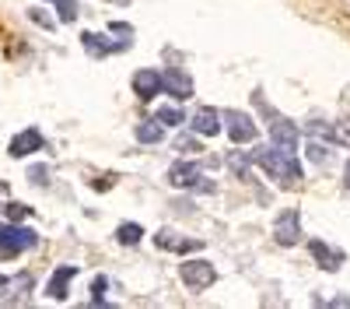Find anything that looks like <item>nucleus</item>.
I'll list each match as a JSON object with an SVG mask.
<instances>
[{"label": "nucleus", "mask_w": 350, "mask_h": 309, "mask_svg": "<svg viewBox=\"0 0 350 309\" xmlns=\"http://www.w3.org/2000/svg\"><path fill=\"white\" fill-rule=\"evenodd\" d=\"M189 127H193V134H203V137H214V134L221 130V112H217V109H211V106H200V109L193 112V120H189Z\"/></svg>", "instance_id": "1a4fd4ad"}, {"label": "nucleus", "mask_w": 350, "mask_h": 309, "mask_svg": "<svg viewBox=\"0 0 350 309\" xmlns=\"http://www.w3.org/2000/svg\"><path fill=\"white\" fill-rule=\"evenodd\" d=\"M343 183L350 186V162H347V173H343Z\"/></svg>", "instance_id": "cd10ccee"}, {"label": "nucleus", "mask_w": 350, "mask_h": 309, "mask_svg": "<svg viewBox=\"0 0 350 309\" xmlns=\"http://www.w3.org/2000/svg\"><path fill=\"white\" fill-rule=\"evenodd\" d=\"M116 239H120L123 246H137V243L144 239V229H140L137 221H123L120 229H116Z\"/></svg>", "instance_id": "f3484780"}, {"label": "nucleus", "mask_w": 350, "mask_h": 309, "mask_svg": "<svg viewBox=\"0 0 350 309\" xmlns=\"http://www.w3.org/2000/svg\"><path fill=\"white\" fill-rule=\"evenodd\" d=\"M105 288H109V281H105V274H98L92 281V306H105Z\"/></svg>", "instance_id": "412c9836"}, {"label": "nucleus", "mask_w": 350, "mask_h": 309, "mask_svg": "<svg viewBox=\"0 0 350 309\" xmlns=\"http://www.w3.org/2000/svg\"><path fill=\"white\" fill-rule=\"evenodd\" d=\"M273 239H277L280 246H298V243H301V211H298V208H287V211L277 214V221H273Z\"/></svg>", "instance_id": "423d86ee"}, {"label": "nucleus", "mask_w": 350, "mask_h": 309, "mask_svg": "<svg viewBox=\"0 0 350 309\" xmlns=\"http://www.w3.org/2000/svg\"><path fill=\"white\" fill-rule=\"evenodd\" d=\"M81 46L92 53V56H109V53H123L130 42H109V39L98 36V32H84V36H81Z\"/></svg>", "instance_id": "9b49d317"}, {"label": "nucleus", "mask_w": 350, "mask_h": 309, "mask_svg": "<svg viewBox=\"0 0 350 309\" xmlns=\"http://www.w3.org/2000/svg\"><path fill=\"white\" fill-rule=\"evenodd\" d=\"M221 123L228 127V137L235 140V145H249V140H256V120L249 116V112H239V109H224Z\"/></svg>", "instance_id": "39448f33"}, {"label": "nucleus", "mask_w": 350, "mask_h": 309, "mask_svg": "<svg viewBox=\"0 0 350 309\" xmlns=\"http://www.w3.org/2000/svg\"><path fill=\"white\" fill-rule=\"evenodd\" d=\"M77 277V267H60V271H56L53 277H49V285H46V295L49 299H56V302H64L67 299V288H70V281Z\"/></svg>", "instance_id": "ddd939ff"}, {"label": "nucleus", "mask_w": 350, "mask_h": 309, "mask_svg": "<svg viewBox=\"0 0 350 309\" xmlns=\"http://www.w3.org/2000/svg\"><path fill=\"white\" fill-rule=\"evenodd\" d=\"M308 134H315V137H323V140H336V127H329V123H323V120H315V123H308Z\"/></svg>", "instance_id": "5701e85b"}, {"label": "nucleus", "mask_w": 350, "mask_h": 309, "mask_svg": "<svg viewBox=\"0 0 350 309\" xmlns=\"http://www.w3.org/2000/svg\"><path fill=\"white\" fill-rule=\"evenodd\" d=\"M249 158L267 169L270 180H277L280 186H298L301 183V165L295 158V148H280V145H259L249 151Z\"/></svg>", "instance_id": "f257e3e1"}, {"label": "nucleus", "mask_w": 350, "mask_h": 309, "mask_svg": "<svg viewBox=\"0 0 350 309\" xmlns=\"http://www.w3.org/2000/svg\"><path fill=\"white\" fill-rule=\"evenodd\" d=\"M308 158L315 165H326L329 162V145H323V140H308Z\"/></svg>", "instance_id": "aec40b11"}, {"label": "nucleus", "mask_w": 350, "mask_h": 309, "mask_svg": "<svg viewBox=\"0 0 350 309\" xmlns=\"http://www.w3.org/2000/svg\"><path fill=\"white\" fill-rule=\"evenodd\" d=\"M28 14H32V21H39L42 28H56V21H53V18H46V14H42L39 8H32V11H28Z\"/></svg>", "instance_id": "bb28decb"}, {"label": "nucleus", "mask_w": 350, "mask_h": 309, "mask_svg": "<svg viewBox=\"0 0 350 309\" xmlns=\"http://www.w3.org/2000/svg\"><path fill=\"white\" fill-rule=\"evenodd\" d=\"M28 180H32L36 186H46L49 183V169L46 165H32V169H28Z\"/></svg>", "instance_id": "b1692460"}, {"label": "nucleus", "mask_w": 350, "mask_h": 309, "mask_svg": "<svg viewBox=\"0 0 350 309\" xmlns=\"http://www.w3.org/2000/svg\"><path fill=\"white\" fill-rule=\"evenodd\" d=\"M4 211H8V221H25V218H28V208H25V204H18V201H11Z\"/></svg>", "instance_id": "393cba45"}, {"label": "nucleus", "mask_w": 350, "mask_h": 309, "mask_svg": "<svg viewBox=\"0 0 350 309\" xmlns=\"http://www.w3.org/2000/svg\"><path fill=\"white\" fill-rule=\"evenodd\" d=\"M179 277H183V285L193 288V292H203V288H211L214 281H217V271L211 260H186L179 267Z\"/></svg>", "instance_id": "20e7f679"}, {"label": "nucleus", "mask_w": 350, "mask_h": 309, "mask_svg": "<svg viewBox=\"0 0 350 309\" xmlns=\"http://www.w3.org/2000/svg\"><path fill=\"white\" fill-rule=\"evenodd\" d=\"M308 249H312L315 264L323 267V271H340V264H343V253L340 249H329L323 239H308Z\"/></svg>", "instance_id": "9d476101"}, {"label": "nucleus", "mask_w": 350, "mask_h": 309, "mask_svg": "<svg viewBox=\"0 0 350 309\" xmlns=\"http://www.w3.org/2000/svg\"><path fill=\"white\" fill-rule=\"evenodd\" d=\"M154 120H158L161 127H179V123H183V109H179V106H161V109L154 112Z\"/></svg>", "instance_id": "6ab92c4d"}, {"label": "nucleus", "mask_w": 350, "mask_h": 309, "mask_svg": "<svg viewBox=\"0 0 350 309\" xmlns=\"http://www.w3.org/2000/svg\"><path fill=\"white\" fill-rule=\"evenodd\" d=\"M32 151H42V134L36 127H28V130H21V134L11 137V145H8V155L11 158H28Z\"/></svg>", "instance_id": "0eeeda50"}, {"label": "nucleus", "mask_w": 350, "mask_h": 309, "mask_svg": "<svg viewBox=\"0 0 350 309\" xmlns=\"http://www.w3.org/2000/svg\"><path fill=\"white\" fill-rule=\"evenodd\" d=\"M133 92H137L140 102H151V99L161 92V77H158L154 71H137V74H133Z\"/></svg>", "instance_id": "f8f14e48"}, {"label": "nucleus", "mask_w": 350, "mask_h": 309, "mask_svg": "<svg viewBox=\"0 0 350 309\" xmlns=\"http://www.w3.org/2000/svg\"><path fill=\"white\" fill-rule=\"evenodd\" d=\"M154 246H158V249H179V253H189V249H196L200 243H193V239H179V232L161 229V232L154 236Z\"/></svg>", "instance_id": "2eb2a0df"}, {"label": "nucleus", "mask_w": 350, "mask_h": 309, "mask_svg": "<svg viewBox=\"0 0 350 309\" xmlns=\"http://www.w3.org/2000/svg\"><path fill=\"white\" fill-rule=\"evenodd\" d=\"M158 77H161V88H168V95H175L179 102H186V99L193 95V81H189V74L168 67V71H165V74H158Z\"/></svg>", "instance_id": "6e6552de"}, {"label": "nucleus", "mask_w": 350, "mask_h": 309, "mask_svg": "<svg viewBox=\"0 0 350 309\" xmlns=\"http://www.w3.org/2000/svg\"><path fill=\"white\" fill-rule=\"evenodd\" d=\"M249 162H252L249 151H231V155H228V169H231L239 180H252V176H249Z\"/></svg>", "instance_id": "a211bd4d"}, {"label": "nucleus", "mask_w": 350, "mask_h": 309, "mask_svg": "<svg viewBox=\"0 0 350 309\" xmlns=\"http://www.w3.org/2000/svg\"><path fill=\"white\" fill-rule=\"evenodd\" d=\"M175 148H179V151H203L196 137H179V140H175Z\"/></svg>", "instance_id": "a878e982"}, {"label": "nucleus", "mask_w": 350, "mask_h": 309, "mask_svg": "<svg viewBox=\"0 0 350 309\" xmlns=\"http://www.w3.org/2000/svg\"><path fill=\"white\" fill-rule=\"evenodd\" d=\"M56 11H60V21H74L77 18V0H53Z\"/></svg>", "instance_id": "4be33fe9"}, {"label": "nucleus", "mask_w": 350, "mask_h": 309, "mask_svg": "<svg viewBox=\"0 0 350 309\" xmlns=\"http://www.w3.org/2000/svg\"><path fill=\"white\" fill-rule=\"evenodd\" d=\"M168 183L179 186V190H203V193H214V190H217L211 180H203V173H200L196 162H175V165L168 169Z\"/></svg>", "instance_id": "7ed1b4c3"}, {"label": "nucleus", "mask_w": 350, "mask_h": 309, "mask_svg": "<svg viewBox=\"0 0 350 309\" xmlns=\"http://www.w3.org/2000/svg\"><path fill=\"white\" fill-rule=\"evenodd\" d=\"M39 243V236L32 229H25L18 221L0 225V257H18L21 249H32Z\"/></svg>", "instance_id": "f03ea898"}, {"label": "nucleus", "mask_w": 350, "mask_h": 309, "mask_svg": "<svg viewBox=\"0 0 350 309\" xmlns=\"http://www.w3.org/2000/svg\"><path fill=\"white\" fill-rule=\"evenodd\" d=\"M270 137H273V145H280V148H295L298 145V127L291 120H284V116H273Z\"/></svg>", "instance_id": "4468645a"}, {"label": "nucleus", "mask_w": 350, "mask_h": 309, "mask_svg": "<svg viewBox=\"0 0 350 309\" xmlns=\"http://www.w3.org/2000/svg\"><path fill=\"white\" fill-rule=\"evenodd\" d=\"M161 137H165V127H161L154 116H148V120L137 123V140H140V145H158Z\"/></svg>", "instance_id": "dca6fc26"}]
</instances>
